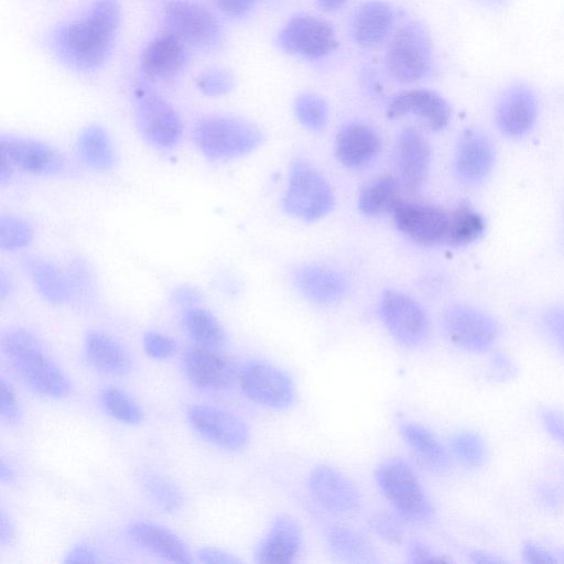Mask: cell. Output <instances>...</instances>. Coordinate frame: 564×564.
Instances as JSON below:
<instances>
[{
    "label": "cell",
    "instance_id": "41",
    "mask_svg": "<svg viewBox=\"0 0 564 564\" xmlns=\"http://www.w3.org/2000/svg\"><path fill=\"white\" fill-rule=\"evenodd\" d=\"M66 272L69 278L74 299L88 300L96 291L95 275L89 263L80 257L68 260Z\"/></svg>",
    "mask_w": 564,
    "mask_h": 564
},
{
    "label": "cell",
    "instance_id": "50",
    "mask_svg": "<svg viewBox=\"0 0 564 564\" xmlns=\"http://www.w3.org/2000/svg\"><path fill=\"white\" fill-rule=\"evenodd\" d=\"M64 563H97L100 562V556L97 551L87 543L80 542L74 545L66 553Z\"/></svg>",
    "mask_w": 564,
    "mask_h": 564
},
{
    "label": "cell",
    "instance_id": "20",
    "mask_svg": "<svg viewBox=\"0 0 564 564\" xmlns=\"http://www.w3.org/2000/svg\"><path fill=\"white\" fill-rule=\"evenodd\" d=\"M390 119L413 116L431 131L444 130L452 118V107L438 93L431 89H409L395 95L388 105Z\"/></svg>",
    "mask_w": 564,
    "mask_h": 564
},
{
    "label": "cell",
    "instance_id": "52",
    "mask_svg": "<svg viewBox=\"0 0 564 564\" xmlns=\"http://www.w3.org/2000/svg\"><path fill=\"white\" fill-rule=\"evenodd\" d=\"M198 561L202 563L237 564L241 561L231 553L217 547H202L197 552Z\"/></svg>",
    "mask_w": 564,
    "mask_h": 564
},
{
    "label": "cell",
    "instance_id": "18",
    "mask_svg": "<svg viewBox=\"0 0 564 564\" xmlns=\"http://www.w3.org/2000/svg\"><path fill=\"white\" fill-rule=\"evenodd\" d=\"M448 218L449 209L421 203L402 202L393 212L397 228L426 247L446 243Z\"/></svg>",
    "mask_w": 564,
    "mask_h": 564
},
{
    "label": "cell",
    "instance_id": "23",
    "mask_svg": "<svg viewBox=\"0 0 564 564\" xmlns=\"http://www.w3.org/2000/svg\"><path fill=\"white\" fill-rule=\"evenodd\" d=\"M395 162L404 188L412 192L421 188L431 163V148L421 131L408 127L400 132L395 145Z\"/></svg>",
    "mask_w": 564,
    "mask_h": 564
},
{
    "label": "cell",
    "instance_id": "45",
    "mask_svg": "<svg viewBox=\"0 0 564 564\" xmlns=\"http://www.w3.org/2000/svg\"><path fill=\"white\" fill-rule=\"evenodd\" d=\"M372 531L390 544H400L404 538V530L398 518L388 512H378L370 518Z\"/></svg>",
    "mask_w": 564,
    "mask_h": 564
},
{
    "label": "cell",
    "instance_id": "19",
    "mask_svg": "<svg viewBox=\"0 0 564 564\" xmlns=\"http://www.w3.org/2000/svg\"><path fill=\"white\" fill-rule=\"evenodd\" d=\"M187 420L200 436L221 448L238 451L249 442L246 422L227 410L195 405L187 411Z\"/></svg>",
    "mask_w": 564,
    "mask_h": 564
},
{
    "label": "cell",
    "instance_id": "37",
    "mask_svg": "<svg viewBox=\"0 0 564 564\" xmlns=\"http://www.w3.org/2000/svg\"><path fill=\"white\" fill-rule=\"evenodd\" d=\"M34 238V228L29 219L15 214L0 216V249L14 252L26 248Z\"/></svg>",
    "mask_w": 564,
    "mask_h": 564
},
{
    "label": "cell",
    "instance_id": "14",
    "mask_svg": "<svg viewBox=\"0 0 564 564\" xmlns=\"http://www.w3.org/2000/svg\"><path fill=\"white\" fill-rule=\"evenodd\" d=\"M278 42L284 52L308 59L324 57L338 45L333 26L310 14L290 19L279 32Z\"/></svg>",
    "mask_w": 564,
    "mask_h": 564
},
{
    "label": "cell",
    "instance_id": "16",
    "mask_svg": "<svg viewBox=\"0 0 564 564\" xmlns=\"http://www.w3.org/2000/svg\"><path fill=\"white\" fill-rule=\"evenodd\" d=\"M182 368L193 386L213 392L230 389L237 382L239 369L220 349L196 344L184 351Z\"/></svg>",
    "mask_w": 564,
    "mask_h": 564
},
{
    "label": "cell",
    "instance_id": "12",
    "mask_svg": "<svg viewBox=\"0 0 564 564\" xmlns=\"http://www.w3.org/2000/svg\"><path fill=\"white\" fill-rule=\"evenodd\" d=\"M165 31L186 46L210 48L218 44L221 31L216 17L204 6L191 0H173L163 8Z\"/></svg>",
    "mask_w": 564,
    "mask_h": 564
},
{
    "label": "cell",
    "instance_id": "6",
    "mask_svg": "<svg viewBox=\"0 0 564 564\" xmlns=\"http://www.w3.org/2000/svg\"><path fill=\"white\" fill-rule=\"evenodd\" d=\"M442 326L454 346L474 354L490 350L501 333L500 324L492 314L468 303L447 306L442 316Z\"/></svg>",
    "mask_w": 564,
    "mask_h": 564
},
{
    "label": "cell",
    "instance_id": "36",
    "mask_svg": "<svg viewBox=\"0 0 564 564\" xmlns=\"http://www.w3.org/2000/svg\"><path fill=\"white\" fill-rule=\"evenodd\" d=\"M141 485L150 500L164 512H175L181 509L184 497L180 488L169 478L153 471L141 476Z\"/></svg>",
    "mask_w": 564,
    "mask_h": 564
},
{
    "label": "cell",
    "instance_id": "22",
    "mask_svg": "<svg viewBox=\"0 0 564 564\" xmlns=\"http://www.w3.org/2000/svg\"><path fill=\"white\" fill-rule=\"evenodd\" d=\"M303 546L302 528L290 514L273 518L267 534L254 550V560L264 564H290L295 562Z\"/></svg>",
    "mask_w": 564,
    "mask_h": 564
},
{
    "label": "cell",
    "instance_id": "31",
    "mask_svg": "<svg viewBox=\"0 0 564 564\" xmlns=\"http://www.w3.org/2000/svg\"><path fill=\"white\" fill-rule=\"evenodd\" d=\"M76 153L80 162L90 170L110 171L118 161L111 135L100 124L84 128L76 140Z\"/></svg>",
    "mask_w": 564,
    "mask_h": 564
},
{
    "label": "cell",
    "instance_id": "38",
    "mask_svg": "<svg viewBox=\"0 0 564 564\" xmlns=\"http://www.w3.org/2000/svg\"><path fill=\"white\" fill-rule=\"evenodd\" d=\"M100 401L105 411L121 423L135 425L143 420V412L139 404L118 388L108 387L104 389Z\"/></svg>",
    "mask_w": 564,
    "mask_h": 564
},
{
    "label": "cell",
    "instance_id": "5",
    "mask_svg": "<svg viewBox=\"0 0 564 564\" xmlns=\"http://www.w3.org/2000/svg\"><path fill=\"white\" fill-rule=\"evenodd\" d=\"M334 205V193L324 175L311 162L304 159L293 160L282 198L284 212L311 223L328 215Z\"/></svg>",
    "mask_w": 564,
    "mask_h": 564
},
{
    "label": "cell",
    "instance_id": "57",
    "mask_svg": "<svg viewBox=\"0 0 564 564\" xmlns=\"http://www.w3.org/2000/svg\"><path fill=\"white\" fill-rule=\"evenodd\" d=\"M13 469L1 458L0 462V479L2 482H12L14 480Z\"/></svg>",
    "mask_w": 564,
    "mask_h": 564
},
{
    "label": "cell",
    "instance_id": "17",
    "mask_svg": "<svg viewBox=\"0 0 564 564\" xmlns=\"http://www.w3.org/2000/svg\"><path fill=\"white\" fill-rule=\"evenodd\" d=\"M307 488L312 497L332 513L352 516L361 509L362 499L355 482L329 465H317L311 470Z\"/></svg>",
    "mask_w": 564,
    "mask_h": 564
},
{
    "label": "cell",
    "instance_id": "2",
    "mask_svg": "<svg viewBox=\"0 0 564 564\" xmlns=\"http://www.w3.org/2000/svg\"><path fill=\"white\" fill-rule=\"evenodd\" d=\"M4 356L25 384L35 393L62 399L72 384L59 366L45 351L36 335L24 328L7 330L1 338Z\"/></svg>",
    "mask_w": 564,
    "mask_h": 564
},
{
    "label": "cell",
    "instance_id": "3",
    "mask_svg": "<svg viewBox=\"0 0 564 564\" xmlns=\"http://www.w3.org/2000/svg\"><path fill=\"white\" fill-rule=\"evenodd\" d=\"M197 150L210 161H228L252 153L263 142L261 130L252 122L228 115L202 118L193 128Z\"/></svg>",
    "mask_w": 564,
    "mask_h": 564
},
{
    "label": "cell",
    "instance_id": "58",
    "mask_svg": "<svg viewBox=\"0 0 564 564\" xmlns=\"http://www.w3.org/2000/svg\"><path fill=\"white\" fill-rule=\"evenodd\" d=\"M348 0H317L318 7L324 11H334L343 7Z\"/></svg>",
    "mask_w": 564,
    "mask_h": 564
},
{
    "label": "cell",
    "instance_id": "4",
    "mask_svg": "<svg viewBox=\"0 0 564 564\" xmlns=\"http://www.w3.org/2000/svg\"><path fill=\"white\" fill-rule=\"evenodd\" d=\"M375 479L400 518L413 523H425L433 518V503L404 459L390 457L382 460L376 468Z\"/></svg>",
    "mask_w": 564,
    "mask_h": 564
},
{
    "label": "cell",
    "instance_id": "46",
    "mask_svg": "<svg viewBox=\"0 0 564 564\" xmlns=\"http://www.w3.org/2000/svg\"><path fill=\"white\" fill-rule=\"evenodd\" d=\"M0 414L3 421L15 424L20 421L22 412L17 394L4 379L0 384Z\"/></svg>",
    "mask_w": 564,
    "mask_h": 564
},
{
    "label": "cell",
    "instance_id": "11",
    "mask_svg": "<svg viewBox=\"0 0 564 564\" xmlns=\"http://www.w3.org/2000/svg\"><path fill=\"white\" fill-rule=\"evenodd\" d=\"M492 116L500 134L511 140L522 139L536 126L540 116L539 97L527 83H511L497 96Z\"/></svg>",
    "mask_w": 564,
    "mask_h": 564
},
{
    "label": "cell",
    "instance_id": "28",
    "mask_svg": "<svg viewBox=\"0 0 564 564\" xmlns=\"http://www.w3.org/2000/svg\"><path fill=\"white\" fill-rule=\"evenodd\" d=\"M84 356L89 366L104 373L123 376L132 366L129 350L111 335L91 329L84 338Z\"/></svg>",
    "mask_w": 564,
    "mask_h": 564
},
{
    "label": "cell",
    "instance_id": "25",
    "mask_svg": "<svg viewBox=\"0 0 564 564\" xmlns=\"http://www.w3.org/2000/svg\"><path fill=\"white\" fill-rule=\"evenodd\" d=\"M381 139L378 132L362 122L344 126L335 138V156L349 169H360L369 164L378 154Z\"/></svg>",
    "mask_w": 564,
    "mask_h": 564
},
{
    "label": "cell",
    "instance_id": "44",
    "mask_svg": "<svg viewBox=\"0 0 564 564\" xmlns=\"http://www.w3.org/2000/svg\"><path fill=\"white\" fill-rule=\"evenodd\" d=\"M143 348L148 356L156 360L173 357L177 350V343L169 335L155 330H148L142 337Z\"/></svg>",
    "mask_w": 564,
    "mask_h": 564
},
{
    "label": "cell",
    "instance_id": "1",
    "mask_svg": "<svg viewBox=\"0 0 564 564\" xmlns=\"http://www.w3.org/2000/svg\"><path fill=\"white\" fill-rule=\"evenodd\" d=\"M121 20L117 0H96L55 34L57 53L78 70L99 68L110 55Z\"/></svg>",
    "mask_w": 564,
    "mask_h": 564
},
{
    "label": "cell",
    "instance_id": "47",
    "mask_svg": "<svg viewBox=\"0 0 564 564\" xmlns=\"http://www.w3.org/2000/svg\"><path fill=\"white\" fill-rule=\"evenodd\" d=\"M408 561L411 563H427V562H451L445 555L435 552L424 542L413 539L409 542L406 549Z\"/></svg>",
    "mask_w": 564,
    "mask_h": 564
},
{
    "label": "cell",
    "instance_id": "49",
    "mask_svg": "<svg viewBox=\"0 0 564 564\" xmlns=\"http://www.w3.org/2000/svg\"><path fill=\"white\" fill-rule=\"evenodd\" d=\"M171 301L185 308L196 306L202 301V293L192 285H178L171 293Z\"/></svg>",
    "mask_w": 564,
    "mask_h": 564
},
{
    "label": "cell",
    "instance_id": "30",
    "mask_svg": "<svg viewBox=\"0 0 564 564\" xmlns=\"http://www.w3.org/2000/svg\"><path fill=\"white\" fill-rule=\"evenodd\" d=\"M400 433L405 444L431 471L446 474L451 469L448 451L427 427L415 422H405L401 425Z\"/></svg>",
    "mask_w": 564,
    "mask_h": 564
},
{
    "label": "cell",
    "instance_id": "21",
    "mask_svg": "<svg viewBox=\"0 0 564 564\" xmlns=\"http://www.w3.org/2000/svg\"><path fill=\"white\" fill-rule=\"evenodd\" d=\"M296 291L308 302L329 306L340 302L348 292L347 278L329 265L308 263L297 267L291 275Z\"/></svg>",
    "mask_w": 564,
    "mask_h": 564
},
{
    "label": "cell",
    "instance_id": "7",
    "mask_svg": "<svg viewBox=\"0 0 564 564\" xmlns=\"http://www.w3.org/2000/svg\"><path fill=\"white\" fill-rule=\"evenodd\" d=\"M433 66V47L427 32L409 23L393 35L386 54V67L399 83L411 84L425 78Z\"/></svg>",
    "mask_w": 564,
    "mask_h": 564
},
{
    "label": "cell",
    "instance_id": "8",
    "mask_svg": "<svg viewBox=\"0 0 564 564\" xmlns=\"http://www.w3.org/2000/svg\"><path fill=\"white\" fill-rule=\"evenodd\" d=\"M135 122L143 139L158 150H173L182 140L184 126L176 109L144 86L135 90Z\"/></svg>",
    "mask_w": 564,
    "mask_h": 564
},
{
    "label": "cell",
    "instance_id": "15",
    "mask_svg": "<svg viewBox=\"0 0 564 564\" xmlns=\"http://www.w3.org/2000/svg\"><path fill=\"white\" fill-rule=\"evenodd\" d=\"M497 161L495 142L478 128L464 129L456 142L454 172L464 185L477 187L491 175Z\"/></svg>",
    "mask_w": 564,
    "mask_h": 564
},
{
    "label": "cell",
    "instance_id": "10",
    "mask_svg": "<svg viewBox=\"0 0 564 564\" xmlns=\"http://www.w3.org/2000/svg\"><path fill=\"white\" fill-rule=\"evenodd\" d=\"M237 382L249 400L271 410H286L295 401L296 393L292 378L268 361L245 362L238 369Z\"/></svg>",
    "mask_w": 564,
    "mask_h": 564
},
{
    "label": "cell",
    "instance_id": "34",
    "mask_svg": "<svg viewBox=\"0 0 564 564\" xmlns=\"http://www.w3.org/2000/svg\"><path fill=\"white\" fill-rule=\"evenodd\" d=\"M182 324L196 345L220 350L227 345L228 337L223 324L204 307L196 305L185 308Z\"/></svg>",
    "mask_w": 564,
    "mask_h": 564
},
{
    "label": "cell",
    "instance_id": "54",
    "mask_svg": "<svg viewBox=\"0 0 564 564\" xmlns=\"http://www.w3.org/2000/svg\"><path fill=\"white\" fill-rule=\"evenodd\" d=\"M13 536V524L9 517L4 513V511H2L0 517V543L2 545L9 544L12 541Z\"/></svg>",
    "mask_w": 564,
    "mask_h": 564
},
{
    "label": "cell",
    "instance_id": "56",
    "mask_svg": "<svg viewBox=\"0 0 564 564\" xmlns=\"http://www.w3.org/2000/svg\"><path fill=\"white\" fill-rule=\"evenodd\" d=\"M479 6L489 11H501L506 9L510 0H475Z\"/></svg>",
    "mask_w": 564,
    "mask_h": 564
},
{
    "label": "cell",
    "instance_id": "13",
    "mask_svg": "<svg viewBox=\"0 0 564 564\" xmlns=\"http://www.w3.org/2000/svg\"><path fill=\"white\" fill-rule=\"evenodd\" d=\"M1 162L12 170L35 176H52L68 167L66 156L52 144L29 137L4 134L0 137Z\"/></svg>",
    "mask_w": 564,
    "mask_h": 564
},
{
    "label": "cell",
    "instance_id": "55",
    "mask_svg": "<svg viewBox=\"0 0 564 564\" xmlns=\"http://www.w3.org/2000/svg\"><path fill=\"white\" fill-rule=\"evenodd\" d=\"M469 557L475 563L500 564V563L505 562L502 558H499L497 556H494V555L482 552V551H473V552H470Z\"/></svg>",
    "mask_w": 564,
    "mask_h": 564
},
{
    "label": "cell",
    "instance_id": "35",
    "mask_svg": "<svg viewBox=\"0 0 564 564\" xmlns=\"http://www.w3.org/2000/svg\"><path fill=\"white\" fill-rule=\"evenodd\" d=\"M486 230L481 214L468 206L449 209L446 245L460 248L479 240Z\"/></svg>",
    "mask_w": 564,
    "mask_h": 564
},
{
    "label": "cell",
    "instance_id": "48",
    "mask_svg": "<svg viewBox=\"0 0 564 564\" xmlns=\"http://www.w3.org/2000/svg\"><path fill=\"white\" fill-rule=\"evenodd\" d=\"M541 421L545 431L557 442L564 445V414L556 410H543Z\"/></svg>",
    "mask_w": 564,
    "mask_h": 564
},
{
    "label": "cell",
    "instance_id": "27",
    "mask_svg": "<svg viewBox=\"0 0 564 564\" xmlns=\"http://www.w3.org/2000/svg\"><path fill=\"white\" fill-rule=\"evenodd\" d=\"M22 267L37 294L46 302L62 305L74 300L66 269L40 256L23 258Z\"/></svg>",
    "mask_w": 564,
    "mask_h": 564
},
{
    "label": "cell",
    "instance_id": "43",
    "mask_svg": "<svg viewBox=\"0 0 564 564\" xmlns=\"http://www.w3.org/2000/svg\"><path fill=\"white\" fill-rule=\"evenodd\" d=\"M196 86L208 97H219L228 94L234 88L235 78L226 69L212 68L199 74Z\"/></svg>",
    "mask_w": 564,
    "mask_h": 564
},
{
    "label": "cell",
    "instance_id": "42",
    "mask_svg": "<svg viewBox=\"0 0 564 564\" xmlns=\"http://www.w3.org/2000/svg\"><path fill=\"white\" fill-rule=\"evenodd\" d=\"M540 325L547 339L564 354V305L546 306L540 315Z\"/></svg>",
    "mask_w": 564,
    "mask_h": 564
},
{
    "label": "cell",
    "instance_id": "59",
    "mask_svg": "<svg viewBox=\"0 0 564 564\" xmlns=\"http://www.w3.org/2000/svg\"><path fill=\"white\" fill-rule=\"evenodd\" d=\"M12 288L11 281L6 274L3 270L0 273V296L3 299L10 293V289Z\"/></svg>",
    "mask_w": 564,
    "mask_h": 564
},
{
    "label": "cell",
    "instance_id": "40",
    "mask_svg": "<svg viewBox=\"0 0 564 564\" xmlns=\"http://www.w3.org/2000/svg\"><path fill=\"white\" fill-rule=\"evenodd\" d=\"M451 448L455 456L465 465L480 467L487 458L484 440L474 432H458L451 438Z\"/></svg>",
    "mask_w": 564,
    "mask_h": 564
},
{
    "label": "cell",
    "instance_id": "26",
    "mask_svg": "<svg viewBox=\"0 0 564 564\" xmlns=\"http://www.w3.org/2000/svg\"><path fill=\"white\" fill-rule=\"evenodd\" d=\"M129 539L142 549L172 563H191L192 555L184 543L167 528L149 522L133 521L126 529Z\"/></svg>",
    "mask_w": 564,
    "mask_h": 564
},
{
    "label": "cell",
    "instance_id": "51",
    "mask_svg": "<svg viewBox=\"0 0 564 564\" xmlns=\"http://www.w3.org/2000/svg\"><path fill=\"white\" fill-rule=\"evenodd\" d=\"M257 0H215L217 8L228 17H243L256 4Z\"/></svg>",
    "mask_w": 564,
    "mask_h": 564
},
{
    "label": "cell",
    "instance_id": "33",
    "mask_svg": "<svg viewBox=\"0 0 564 564\" xmlns=\"http://www.w3.org/2000/svg\"><path fill=\"white\" fill-rule=\"evenodd\" d=\"M326 542L330 553L339 561L355 564L380 561L371 542L352 528L346 525L330 528L326 534Z\"/></svg>",
    "mask_w": 564,
    "mask_h": 564
},
{
    "label": "cell",
    "instance_id": "32",
    "mask_svg": "<svg viewBox=\"0 0 564 564\" xmlns=\"http://www.w3.org/2000/svg\"><path fill=\"white\" fill-rule=\"evenodd\" d=\"M404 186L399 177L384 174L369 181L358 196V208L367 216L393 213L403 202Z\"/></svg>",
    "mask_w": 564,
    "mask_h": 564
},
{
    "label": "cell",
    "instance_id": "53",
    "mask_svg": "<svg viewBox=\"0 0 564 564\" xmlns=\"http://www.w3.org/2000/svg\"><path fill=\"white\" fill-rule=\"evenodd\" d=\"M522 557L525 563H555L557 560L545 549L525 542L522 546Z\"/></svg>",
    "mask_w": 564,
    "mask_h": 564
},
{
    "label": "cell",
    "instance_id": "24",
    "mask_svg": "<svg viewBox=\"0 0 564 564\" xmlns=\"http://www.w3.org/2000/svg\"><path fill=\"white\" fill-rule=\"evenodd\" d=\"M187 46L175 35L164 31L144 47L141 69L152 80H170L181 73L187 61Z\"/></svg>",
    "mask_w": 564,
    "mask_h": 564
},
{
    "label": "cell",
    "instance_id": "9",
    "mask_svg": "<svg viewBox=\"0 0 564 564\" xmlns=\"http://www.w3.org/2000/svg\"><path fill=\"white\" fill-rule=\"evenodd\" d=\"M379 315L388 333L403 347L420 348L430 337L429 316L413 297L403 292L386 290L379 302Z\"/></svg>",
    "mask_w": 564,
    "mask_h": 564
},
{
    "label": "cell",
    "instance_id": "39",
    "mask_svg": "<svg viewBox=\"0 0 564 564\" xmlns=\"http://www.w3.org/2000/svg\"><path fill=\"white\" fill-rule=\"evenodd\" d=\"M294 112L299 122L312 131L324 129L328 121V108L325 100L313 93H304L296 97Z\"/></svg>",
    "mask_w": 564,
    "mask_h": 564
},
{
    "label": "cell",
    "instance_id": "29",
    "mask_svg": "<svg viewBox=\"0 0 564 564\" xmlns=\"http://www.w3.org/2000/svg\"><path fill=\"white\" fill-rule=\"evenodd\" d=\"M394 21L392 8L383 1H369L358 8L352 20V37L365 48L380 45Z\"/></svg>",
    "mask_w": 564,
    "mask_h": 564
}]
</instances>
